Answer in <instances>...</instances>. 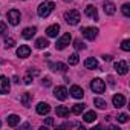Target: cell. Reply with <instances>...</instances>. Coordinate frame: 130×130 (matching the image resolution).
Returning a JSON list of instances; mask_svg holds the SVG:
<instances>
[{"label": "cell", "instance_id": "83f0119b", "mask_svg": "<svg viewBox=\"0 0 130 130\" xmlns=\"http://www.w3.org/2000/svg\"><path fill=\"white\" fill-rule=\"evenodd\" d=\"M74 46H75V49H77V51H83V49H86V44H84L80 38H77V40L74 41Z\"/></svg>", "mask_w": 130, "mask_h": 130}, {"label": "cell", "instance_id": "ba28073f", "mask_svg": "<svg viewBox=\"0 0 130 130\" xmlns=\"http://www.w3.org/2000/svg\"><path fill=\"white\" fill-rule=\"evenodd\" d=\"M54 95H55V98H57V100H60V101H64V100L68 98L69 92H68V89L64 87V86H58V87H55V90H54Z\"/></svg>", "mask_w": 130, "mask_h": 130}, {"label": "cell", "instance_id": "836d02e7", "mask_svg": "<svg viewBox=\"0 0 130 130\" xmlns=\"http://www.w3.org/2000/svg\"><path fill=\"white\" fill-rule=\"evenodd\" d=\"M6 32V25L5 23H0V35H3Z\"/></svg>", "mask_w": 130, "mask_h": 130}, {"label": "cell", "instance_id": "d590c367", "mask_svg": "<svg viewBox=\"0 0 130 130\" xmlns=\"http://www.w3.org/2000/svg\"><path fill=\"white\" fill-rule=\"evenodd\" d=\"M44 124H46V125H54V119H52V118H46Z\"/></svg>", "mask_w": 130, "mask_h": 130}, {"label": "cell", "instance_id": "cb8c5ba5", "mask_svg": "<svg viewBox=\"0 0 130 130\" xmlns=\"http://www.w3.org/2000/svg\"><path fill=\"white\" fill-rule=\"evenodd\" d=\"M20 122V116L19 115H9L8 116V125L9 127H15Z\"/></svg>", "mask_w": 130, "mask_h": 130}, {"label": "cell", "instance_id": "603a6c76", "mask_svg": "<svg viewBox=\"0 0 130 130\" xmlns=\"http://www.w3.org/2000/svg\"><path fill=\"white\" fill-rule=\"evenodd\" d=\"M83 119H84L86 122H93V121L96 119V113H95L93 110H89V112H86V113H84Z\"/></svg>", "mask_w": 130, "mask_h": 130}, {"label": "cell", "instance_id": "74e56055", "mask_svg": "<svg viewBox=\"0 0 130 130\" xmlns=\"http://www.w3.org/2000/svg\"><path fill=\"white\" fill-rule=\"evenodd\" d=\"M107 80H109V84H110V86H113V84H115V81H113V77H107Z\"/></svg>", "mask_w": 130, "mask_h": 130}, {"label": "cell", "instance_id": "8992f818", "mask_svg": "<svg viewBox=\"0 0 130 130\" xmlns=\"http://www.w3.org/2000/svg\"><path fill=\"white\" fill-rule=\"evenodd\" d=\"M81 32H83V35H84V38H87V40H90V41H93L95 38H96V35H98V28H83L81 29Z\"/></svg>", "mask_w": 130, "mask_h": 130}, {"label": "cell", "instance_id": "484cf974", "mask_svg": "<svg viewBox=\"0 0 130 130\" xmlns=\"http://www.w3.org/2000/svg\"><path fill=\"white\" fill-rule=\"evenodd\" d=\"M93 104H95L98 109H101V110H104V109L107 107V103H106L103 98H95V100H93Z\"/></svg>", "mask_w": 130, "mask_h": 130}, {"label": "cell", "instance_id": "f35d334b", "mask_svg": "<svg viewBox=\"0 0 130 130\" xmlns=\"http://www.w3.org/2000/svg\"><path fill=\"white\" fill-rule=\"evenodd\" d=\"M29 74H31V75H38V71H37V69H34V71L31 69V71H29Z\"/></svg>", "mask_w": 130, "mask_h": 130}, {"label": "cell", "instance_id": "44dd1931", "mask_svg": "<svg viewBox=\"0 0 130 130\" xmlns=\"http://www.w3.org/2000/svg\"><path fill=\"white\" fill-rule=\"evenodd\" d=\"M55 112H57V115H58L60 118H66V116L69 115V109H68V107H64V106H58Z\"/></svg>", "mask_w": 130, "mask_h": 130}, {"label": "cell", "instance_id": "ac0fdd59", "mask_svg": "<svg viewBox=\"0 0 130 130\" xmlns=\"http://www.w3.org/2000/svg\"><path fill=\"white\" fill-rule=\"evenodd\" d=\"M84 68H86V69H96V68H98V61H96V58H93V57L87 58V60L84 61Z\"/></svg>", "mask_w": 130, "mask_h": 130}, {"label": "cell", "instance_id": "52a82bcc", "mask_svg": "<svg viewBox=\"0 0 130 130\" xmlns=\"http://www.w3.org/2000/svg\"><path fill=\"white\" fill-rule=\"evenodd\" d=\"M9 90H11V84H9L8 77L0 75V93H2V95H6V93H9Z\"/></svg>", "mask_w": 130, "mask_h": 130}, {"label": "cell", "instance_id": "ffe728a7", "mask_svg": "<svg viewBox=\"0 0 130 130\" xmlns=\"http://www.w3.org/2000/svg\"><path fill=\"white\" fill-rule=\"evenodd\" d=\"M47 46H49V41H47L44 37L37 38V41H35V47H37V49H46Z\"/></svg>", "mask_w": 130, "mask_h": 130}, {"label": "cell", "instance_id": "2e32d148", "mask_svg": "<svg viewBox=\"0 0 130 130\" xmlns=\"http://www.w3.org/2000/svg\"><path fill=\"white\" fill-rule=\"evenodd\" d=\"M35 32H37V28L35 26H31V28H25L23 32H22V35H23V38L29 40V38H32L35 35Z\"/></svg>", "mask_w": 130, "mask_h": 130}, {"label": "cell", "instance_id": "ab89813d", "mask_svg": "<svg viewBox=\"0 0 130 130\" xmlns=\"http://www.w3.org/2000/svg\"><path fill=\"white\" fill-rule=\"evenodd\" d=\"M63 2H68V3H69V2H72V0H63Z\"/></svg>", "mask_w": 130, "mask_h": 130}, {"label": "cell", "instance_id": "4dcf8cb0", "mask_svg": "<svg viewBox=\"0 0 130 130\" xmlns=\"http://www.w3.org/2000/svg\"><path fill=\"white\" fill-rule=\"evenodd\" d=\"M121 49L125 51V52H128V51H130V40H124V41L121 43Z\"/></svg>", "mask_w": 130, "mask_h": 130}, {"label": "cell", "instance_id": "5bb4252c", "mask_svg": "<svg viewBox=\"0 0 130 130\" xmlns=\"http://www.w3.org/2000/svg\"><path fill=\"white\" fill-rule=\"evenodd\" d=\"M86 15L90 17V19H93V20H98V11H96V8L92 6V5H87L86 6Z\"/></svg>", "mask_w": 130, "mask_h": 130}, {"label": "cell", "instance_id": "d4e9b609", "mask_svg": "<svg viewBox=\"0 0 130 130\" xmlns=\"http://www.w3.org/2000/svg\"><path fill=\"white\" fill-rule=\"evenodd\" d=\"M52 71H58V72H66L68 71V66L64 63H55V64H51Z\"/></svg>", "mask_w": 130, "mask_h": 130}, {"label": "cell", "instance_id": "3957f363", "mask_svg": "<svg viewBox=\"0 0 130 130\" xmlns=\"http://www.w3.org/2000/svg\"><path fill=\"white\" fill-rule=\"evenodd\" d=\"M6 19H8V23L12 25V26H17L20 23V19H22V14L19 9H9L8 14H6Z\"/></svg>", "mask_w": 130, "mask_h": 130}, {"label": "cell", "instance_id": "7c38bea8", "mask_svg": "<svg viewBox=\"0 0 130 130\" xmlns=\"http://www.w3.org/2000/svg\"><path fill=\"white\" fill-rule=\"evenodd\" d=\"M112 101H113V106H115L116 109H119V107H122V106L125 104V98H124V95H121V93H116Z\"/></svg>", "mask_w": 130, "mask_h": 130}, {"label": "cell", "instance_id": "4fadbf2b", "mask_svg": "<svg viewBox=\"0 0 130 130\" xmlns=\"http://www.w3.org/2000/svg\"><path fill=\"white\" fill-rule=\"evenodd\" d=\"M51 112V107L47 103H38L37 104V113L38 115H47Z\"/></svg>", "mask_w": 130, "mask_h": 130}, {"label": "cell", "instance_id": "6da1fadb", "mask_svg": "<svg viewBox=\"0 0 130 130\" xmlns=\"http://www.w3.org/2000/svg\"><path fill=\"white\" fill-rule=\"evenodd\" d=\"M54 8H55V3L54 2H43V3H40L38 5V9H37V14L41 17V19H46L52 11H54Z\"/></svg>", "mask_w": 130, "mask_h": 130}, {"label": "cell", "instance_id": "d6a6232c", "mask_svg": "<svg viewBox=\"0 0 130 130\" xmlns=\"http://www.w3.org/2000/svg\"><path fill=\"white\" fill-rule=\"evenodd\" d=\"M32 80H34V78H32V75H31V74H28V75L25 77V80H23V81H25V84H31V83H32Z\"/></svg>", "mask_w": 130, "mask_h": 130}, {"label": "cell", "instance_id": "277c9868", "mask_svg": "<svg viewBox=\"0 0 130 130\" xmlns=\"http://www.w3.org/2000/svg\"><path fill=\"white\" fill-rule=\"evenodd\" d=\"M71 40H72V37H71V34L69 32H66L63 37H60L58 40H57V43H55V47L58 49V51H63L66 46H69V43H71Z\"/></svg>", "mask_w": 130, "mask_h": 130}, {"label": "cell", "instance_id": "e575fe53", "mask_svg": "<svg viewBox=\"0 0 130 130\" xmlns=\"http://www.w3.org/2000/svg\"><path fill=\"white\" fill-rule=\"evenodd\" d=\"M43 86H46V87H49L51 86V78H43Z\"/></svg>", "mask_w": 130, "mask_h": 130}, {"label": "cell", "instance_id": "e0dca14e", "mask_svg": "<svg viewBox=\"0 0 130 130\" xmlns=\"http://www.w3.org/2000/svg\"><path fill=\"white\" fill-rule=\"evenodd\" d=\"M20 101H22V104H23L25 107H31V103H32V93H29V92L23 93L22 98H20Z\"/></svg>", "mask_w": 130, "mask_h": 130}, {"label": "cell", "instance_id": "9c48e42d", "mask_svg": "<svg viewBox=\"0 0 130 130\" xmlns=\"http://www.w3.org/2000/svg\"><path fill=\"white\" fill-rule=\"evenodd\" d=\"M115 71H116L119 75H125V74L128 72V66H127V63H125V61H122V60L116 61V63H115Z\"/></svg>", "mask_w": 130, "mask_h": 130}, {"label": "cell", "instance_id": "8fae6325", "mask_svg": "<svg viewBox=\"0 0 130 130\" xmlns=\"http://www.w3.org/2000/svg\"><path fill=\"white\" fill-rule=\"evenodd\" d=\"M69 93H71L74 98H77V100H80V98H83V96H84V90H83L80 86H72Z\"/></svg>", "mask_w": 130, "mask_h": 130}, {"label": "cell", "instance_id": "1f68e13d", "mask_svg": "<svg viewBox=\"0 0 130 130\" xmlns=\"http://www.w3.org/2000/svg\"><path fill=\"white\" fill-rule=\"evenodd\" d=\"M127 121H128V115H127V113H121V115L118 116V122H122V124H124V122H127Z\"/></svg>", "mask_w": 130, "mask_h": 130}, {"label": "cell", "instance_id": "30bf717a", "mask_svg": "<svg viewBox=\"0 0 130 130\" xmlns=\"http://www.w3.org/2000/svg\"><path fill=\"white\" fill-rule=\"evenodd\" d=\"M17 55H19L20 58H28V57L31 55V47L26 46V44H22V46L17 49Z\"/></svg>", "mask_w": 130, "mask_h": 130}, {"label": "cell", "instance_id": "9a60e30c", "mask_svg": "<svg viewBox=\"0 0 130 130\" xmlns=\"http://www.w3.org/2000/svg\"><path fill=\"white\" fill-rule=\"evenodd\" d=\"M58 32H60V25H57V23H55V25H51V26L46 29L47 37H52V38H54V37H57V35H58Z\"/></svg>", "mask_w": 130, "mask_h": 130}, {"label": "cell", "instance_id": "8d00e7d4", "mask_svg": "<svg viewBox=\"0 0 130 130\" xmlns=\"http://www.w3.org/2000/svg\"><path fill=\"white\" fill-rule=\"evenodd\" d=\"M103 60H104V61H110L112 57H110V55H103Z\"/></svg>", "mask_w": 130, "mask_h": 130}, {"label": "cell", "instance_id": "d6986e66", "mask_svg": "<svg viewBox=\"0 0 130 130\" xmlns=\"http://www.w3.org/2000/svg\"><path fill=\"white\" fill-rule=\"evenodd\" d=\"M115 11H116V6H115L112 2H104V12H106L107 15H113Z\"/></svg>", "mask_w": 130, "mask_h": 130}, {"label": "cell", "instance_id": "60d3db41", "mask_svg": "<svg viewBox=\"0 0 130 130\" xmlns=\"http://www.w3.org/2000/svg\"><path fill=\"white\" fill-rule=\"evenodd\" d=\"M0 127H2V122H0Z\"/></svg>", "mask_w": 130, "mask_h": 130}, {"label": "cell", "instance_id": "f1b7e54d", "mask_svg": "<svg viewBox=\"0 0 130 130\" xmlns=\"http://www.w3.org/2000/svg\"><path fill=\"white\" fill-rule=\"evenodd\" d=\"M15 46V40L14 38H6L5 40V49H11Z\"/></svg>", "mask_w": 130, "mask_h": 130}, {"label": "cell", "instance_id": "7a4b0ae2", "mask_svg": "<svg viewBox=\"0 0 130 130\" xmlns=\"http://www.w3.org/2000/svg\"><path fill=\"white\" fill-rule=\"evenodd\" d=\"M64 20H66L69 25L75 26V25H78V23H80V20H81V14H80L77 9L66 11V12H64Z\"/></svg>", "mask_w": 130, "mask_h": 130}, {"label": "cell", "instance_id": "4316f807", "mask_svg": "<svg viewBox=\"0 0 130 130\" xmlns=\"http://www.w3.org/2000/svg\"><path fill=\"white\" fill-rule=\"evenodd\" d=\"M68 60H69L71 66H75V64H78V61H80V57H78V54H71Z\"/></svg>", "mask_w": 130, "mask_h": 130}, {"label": "cell", "instance_id": "f546056e", "mask_svg": "<svg viewBox=\"0 0 130 130\" xmlns=\"http://www.w3.org/2000/svg\"><path fill=\"white\" fill-rule=\"evenodd\" d=\"M121 9H122V14H124L125 17H130V5H128V3H124V5L121 6Z\"/></svg>", "mask_w": 130, "mask_h": 130}, {"label": "cell", "instance_id": "5b68a950", "mask_svg": "<svg viewBox=\"0 0 130 130\" xmlns=\"http://www.w3.org/2000/svg\"><path fill=\"white\" fill-rule=\"evenodd\" d=\"M90 89H92L95 93H103V92L106 90V83H104L101 78H95V80H92V83H90Z\"/></svg>", "mask_w": 130, "mask_h": 130}, {"label": "cell", "instance_id": "7402d4cb", "mask_svg": "<svg viewBox=\"0 0 130 130\" xmlns=\"http://www.w3.org/2000/svg\"><path fill=\"white\" fill-rule=\"evenodd\" d=\"M84 109H86V104H83V103L74 104V107H72V113H74V115H81V112H84Z\"/></svg>", "mask_w": 130, "mask_h": 130}]
</instances>
